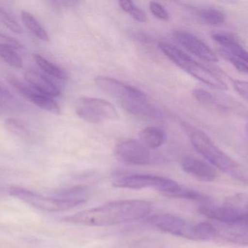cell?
Instances as JSON below:
<instances>
[{"instance_id":"cell-5","label":"cell","mask_w":248,"mask_h":248,"mask_svg":"<svg viewBox=\"0 0 248 248\" xmlns=\"http://www.w3.org/2000/svg\"><path fill=\"white\" fill-rule=\"evenodd\" d=\"M9 194L29 205L47 212L66 211L85 202L82 200L46 197L19 186H11Z\"/></svg>"},{"instance_id":"cell-9","label":"cell","mask_w":248,"mask_h":248,"mask_svg":"<svg viewBox=\"0 0 248 248\" xmlns=\"http://www.w3.org/2000/svg\"><path fill=\"white\" fill-rule=\"evenodd\" d=\"M148 222L162 232L191 239L192 225L188 224L181 217L173 215L159 213L150 216Z\"/></svg>"},{"instance_id":"cell-4","label":"cell","mask_w":248,"mask_h":248,"mask_svg":"<svg viewBox=\"0 0 248 248\" xmlns=\"http://www.w3.org/2000/svg\"><path fill=\"white\" fill-rule=\"evenodd\" d=\"M159 47L170 60L193 78L212 88L223 91L228 89L227 85L217 75L191 59L178 47L165 43H159Z\"/></svg>"},{"instance_id":"cell-12","label":"cell","mask_w":248,"mask_h":248,"mask_svg":"<svg viewBox=\"0 0 248 248\" xmlns=\"http://www.w3.org/2000/svg\"><path fill=\"white\" fill-rule=\"evenodd\" d=\"M9 82L18 93L21 94L24 98L30 100L37 107L55 114H60L62 112L59 104L47 95H43L37 92L33 88L24 85V83L14 78L10 79Z\"/></svg>"},{"instance_id":"cell-30","label":"cell","mask_w":248,"mask_h":248,"mask_svg":"<svg viewBox=\"0 0 248 248\" xmlns=\"http://www.w3.org/2000/svg\"><path fill=\"white\" fill-rule=\"evenodd\" d=\"M79 2L76 0H58V1H53V3L56 5L58 8H72V7L76 6Z\"/></svg>"},{"instance_id":"cell-13","label":"cell","mask_w":248,"mask_h":248,"mask_svg":"<svg viewBox=\"0 0 248 248\" xmlns=\"http://www.w3.org/2000/svg\"><path fill=\"white\" fill-rule=\"evenodd\" d=\"M214 224L217 232L216 237H220L242 246L248 245V220L237 223Z\"/></svg>"},{"instance_id":"cell-27","label":"cell","mask_w":248,"mask_h":248,"mask_svg":"<svg viewBox=\"0 0 248 248\" xmlns=\"http://www.w3.org/2000/svg\"><path fill=\"white\" fill-rule=\"evenodd\" d=\"M151 12L154 16L162 21H168L170 16L168 11L157 2H151L149 4Z\"/></svg>"},{"instance_id":"cell-20","label":"cell","mask_w":248,"mask_h":248,"mask_svg":"<svg viewBox=\"0 0 248 248\" xmlns=\"http://www.w3.org/2000/svg\"><path fill=\"white\" fill-rule=\"evenodd\" d=\"M34 60L42 70L44 71L50 76L54 77L58 79H63V80H66L69 78L68 74L63 69L53 64L40 55L34 54Z\"/></svg>"},{"instance_id":"cell-21","label":"cell","mask_w":248,"mask_h":248,"mask_svg":"<svg viewBox=\"0 0 248 248\" xmlns=\"http://www.w3.org/2000/svg\"><path fill=\"white\" fill-rule=\"evenodd\" d=\"M197 14L200 19L207 25H220L226 19L225 14L214 8H202L197 11Z\"/></svg>"},{"instance_id":"cell-22","label":"cell","mask_w":248,"mask_h":248,"mask_svg":"<svg viewBox=\"0 0 248 248\" xmlns=\"http://www.w3.org/2000/svg\"><path fill=\"white\" fill-rule=\"evenodd\" d=\"M120 6L124 12L128 14L139 22L145 23L147 21L148 17L144 11L136 6L133 2L128 0H123L119 2Z\"/></svg>"},{"instance_id":"cell-24","label":"cell","mask_w":248,"mask_h":248,"mask_svg":"<svg viewBox=\"0 0 248 248\" xmlns=\"http://www.w3.org/2000/svg\"><path fill=\"white\" fill-rule=\"evenodd\" d=\"M0 57L5 63L12 67L20 69L23 66V61L21 56L11 47H0Z\"/></svg>"},{"instance_id":"cell-16","label":"cell","mask_w":248,"mask_h":248,"mask_svg":"<svg viewBox=\"0 0 248 248\" xmlns=\"http://www.w3.org/2000/svg\"><path fill=\"white\" fill-rule=\"evenodd\" d=\"M212 38L221 46V50L226 53L248 62V53L244 47L231 34L217 32L212 34Z\"/></svg>"},{"instance_id":"cell-8","label":"cell","mask_w":248,"mask_h":248,"mask_svg":"<svg viewBox=\"0 0 248 248\" xmlns=\"http://www.w3.org/2000/svg\"><path fill=\"white\" fill-rule=\"evenodd\" d=\"M199 211L203 216L221 223H233L248 220V210H242L224 202L220 206L202 204Z\"/></svg>"},{"instance_id":"cell-23","label":"cell","mask_w":248,"mask_h":248,"mask_svg":"<svg viewBox=\"0 0 248 248\" xmlns=\"http://www.w3.org/2000/svg\"><path fill=\"white\" fill-rule=\"evenodd\" d=\"M5 127L14 136L22 139H28L31 136L30 130L26 127L25 124L16 119H6L5 121Z\"/></svg>"},{"instance_id":"cell-28","label":"cell","mask_w":248,"mask_h":248,"mask_svg":"<svg viewBox=\"0 0 248 248\" xmlns=\"http://www.w3.org/2000/svg\"><path fill=\"white\" fill-rule=\"evenodd\" d=\"M8 47L14 49L22 48V45L13 37L0 33V47Z\"/></svg>"},{"instance_id":"cell-26","label":"cell","mask_w":248,"mask_h":248,"mask_svg":"<svg viewBox=\"0 0 248 248\" xmlns=\"http://www.w3.org/2000/svg\"><path fill=\"white\" fill-rule=\"evenodd\" d=\"M220 54L223 57H224L226 60L229 61L230 63H232L233 66L242 74H247L248 72V62L242 60L236 56H232L229 53H226L224 50L220 49Z\"/></svg>"},{"instance_id":"cell-7","label":"cell","mask_w":248,"mask_h":248,"mask_svg":"<svg viewBox=\"0 0 248 248\" xmlns=\"http://www.w3.org/2000/svg\"><path fill=\"white\" fill-rule=\"evenodd\" d=\"M178 185V183L169 178L151 175H133L122 177L113 181L117 188L142 189L151 188L168 197Z\"/></svg>"},{"instance_id":"cell-2","label":"cell","mask_w":248,"mask_h":248,"mask_svg":"<svg viewBox=\"0 0 248 248\" xmlns=\"http://www.w3.org/2000/svg\"><path fill=\"white\" fill-rule=\"evenodd\" d=\"M94 82L101 91L115 98L123 108L133 115L149 118L162 116L161 111L149 102L146 94L135 87L107 77H96Z\"/></svg>"},{"instance_id":"cell-25","label":"cell","mask_w":248,"mask_h":248,"mask_svg":"<svg viewBox=\"0 0 248 248\" xmlns=\"http://www.w3.org/2000/svg\"><path fill=\"white\" fill-rule=\"evenodd\" d=\"M0 21L13 32L16 33V34L22 33V29H21V26L1 7H0Z\"/></svg>"},{"instance_id":"cell-3","label":"cell","mask_w":248,"mask_h":248,"mask_svg":"<svg viewBox=\"0 0 248 248\" xmlns=\"http://www.w3.org/2000/svg\"><path fill=\"white\" fill-rule=\"evenodd\" d=\"M182 127L193 147L212 166L216 167L238 181L247 183L246 170L220 150L204 132L185 122H183Z\"/></svg>"},{"instance_id":"cell-18","label":"cell","mask_w":248,"mask_h":248,"mask_svg":"<svg viewBox=\"0 0 248 248\" xmlns=\"http://www.w3.org/2000/svg\"><path fill=\"white\" fill-rule=\"evenodd\" d=\"M21 16L24 25L35 37L46 43L50 41V37L47 31L40 25V23L34 18V16L31 15L28 11H25L21 12Z\"/></svg>"},{"instance_id":"cell-31","label":"cell","mask_w":248,"mask_h":248,"mask_svg":"<svg viewBox=\"0 0 248 248\" xmlns=\"http://www.w3.org/2000/svg\"><path fill=\"white\" fill-rule=\"evenodd\" d=\"M11 99H13V96L6 90L0 86V104L2 103L9 102Z\"/></svg>"},{"instance_id":"cell-10","label":"cell","mask_w":248,"mask_h":248,"mask_svg":"<svg viewBox=\"0 0 248 248\" xmlns=\"http://www.w3.org/2000/svg\"><path fill=\"white\" fill-rule=\"evenodd\" d=\"M117 156L125 163L133 165H149L152 162L149 149L135 140H124L116 149Z\"/></svg>"},{"instance_id":"cell-19","label":"cell","mask_w":248,"mask_h":248,"mask_svg":"<svg viewBox=\"0 0 248 248\" xmlns=\"http://www.w3.org/2000/svg\"><path fill=\"white\" fill-rule=\"evenodd\" d=\"M217 236L215 224L210 223H200L192 225L191 240L209 241Z\"/></svg>"},{"instance_id":"cell-14","label":"cell","mask_w":248,"mask_h":248,"mask_svg":"<svg viewBox=\"0 0 248 248\" xmlns=\"http://www.w3.org/2000/svg\"><path fill=\"white\" fill-rule=\"evenodd\" d=\"M181 166L186 172L204 182H211L217 177V171L214 167L193 156L184 157Z\"/></svg>"},{"instance_id":"cell-17","label":"cell","mask_w":248,"mask_h":248,"mask_svg":"<svg viewBox=\"0 0 248 248\" xmlns=\"http://www.w3.org/2000/svg\"><path fill=\"white\" fill-rule=\"evenodd\" d=\"M142 143L148 149H155L160 147L165 143L166 136L162 129L157 127H148L140 133Z\"/></svg>"},{"instance_id":"cell-1","label":"cell","mask_w":248,"mask_h":248,"mask_svg":"<svg viewBox=\"0 0 248 248\" xmlns=\"http://www.w3.org/2000/svg\"><path fill=\"white\" fill-rule=\"evenodd\" d=\"M152 210V204L145 200H120L67 216L64 220L90 226H114L143 218Z\"/></svg>"},{"instance_id":"cell-6","label":"cell","mask_w":248,"mask_h":248,"mask_svg":"<svg viewBox=\"0 0 248 248\" xmlns=\"http://www.w3.org/2000/svg\"><path fill=\"white\" fill-rule=\"evenodd\" d=\"M77 114L90 123L98 124L118 117L115 107L106 100L101 98L82 97L78 101Z\"/></svg>"},{"instance_id":"cell-29","label":"cell","mask_w":248,"mask_h":248,"mask_svg":"<svg viewBox=\"0 0 248 248\" xmlns=\"http://www.w3.org/2000/svg\"><path fill=\"white\" fill-rule=\"evenodd\" d=\"M233 88L235 91L245 100L248 99V82L246 81L236 79L233 82Z\"/></svg>"},{"instance_id":"cell-11","label":"cell","mask_w":248,"mask_h":248,"mask_svg":"<svg viewBox=\"0 0 248 248\" xmlns=\"http://www.w3.org/2000/svg\"><path fill=\"white\" fill-rule=\"evenodd\" d=\"M174 37L180 46L200 59L210 62H217L218 61L216 53L196 36L179 31H175Z\"/></svg>"},{"instance_id":"cell-15","label":"cell","mask_w":248,"mask_h":248,"mask_svg":"<svg viewBox=\"0 0 248 248\" xmlns=\"http://www.w3.org/2000/svg\"><path fill=\"white\" fill-rule=\"evenodd\" d=\"M25 79L34 91L43 95L54 97L60 95V91L57 86L39 72L27 71L25 73Z\"/></svg>"}]
</instances>
